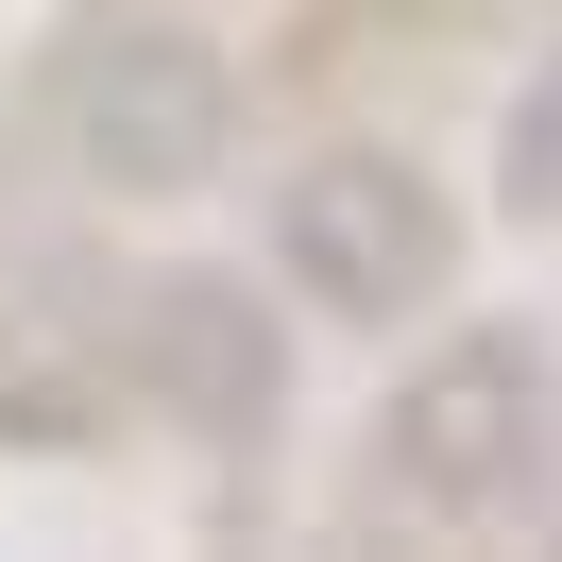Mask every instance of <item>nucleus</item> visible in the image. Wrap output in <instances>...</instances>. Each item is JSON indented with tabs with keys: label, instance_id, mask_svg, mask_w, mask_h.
Wrapping results in <instances>:
<instances>
[{
	"label": "nucleus",
	"instance_id": "2",
	"mask_svg": "<svg viewBox=\"0 0 562 562\" xmlns=\"http://www.w3.org/2000/svg\"><path fill=\"white\" fill-rule=\"evenodd\" d=\"M273 256L307 273V307L392 324V307H426V290H443V188H426L409 154L341 137V154H307V171L273 188Z\"/></svg>",
	"mask_w": 562,
	"mask_h": 562
},
{
	"label": "nucleus",
	"instance_id": "3",
	"mask_svg": "<svg viewBox=\"0 0 562 562\" xmlns=\"http://www.w3.org/2000/svg\"><path fill=\"white\" fill-rule=\"evenodd\" d=\"M222 137H239V86H222V52H188V35H103L69 69L86 188H205Z\"/></svg>",
	"mask_w": 562,
	"mask_h": 562
},
{
	"label": "nucleus",
	"instance_id": "1",
	"mask_svg": "<svg viewBox=\"0 0 562 562\" xmlns=\"http://www.w3.org/2000/svg\"><path fill=\"white\" fill-rule=\"evenodd\" d=\"M528 460H546V358L528 341H443L375 426V494L426 528H494L528 512Z\"/></svg>",
	"mask_w": 562,
	"mask_h": 562
},
{
	"label": "nucleus",
	"instance_id": "5",
	"mask_svg": "<svg viewBox=\"0 0 562 562\" xmlns=\"http://www.w3.org/2000/svg\"><path fill=\"white\" fill-rule=\"evenodd\" d=\"M512 205H528V222H562V52H546V86L512 103Z\"/></svg>",
	"mask_w": 562,
	"mask_h": 562
},
{
	"label": "nucleus",
	"instance_id": "4",
	"mask_svg": "<svg viewBox=\"0 0 562 562\" xmlns=\"http://www.w3.org/2000/svg\"><path fill=\"white\" fill-rule=\"evenodd\" d=\"M137 358L171 375L188 426H256V409H273V324H256L239 290H205V273H171V290L137 307Z\"/></svg>",
	"mask_w": 562,
	"mask_h": 562
}]
</instances>
